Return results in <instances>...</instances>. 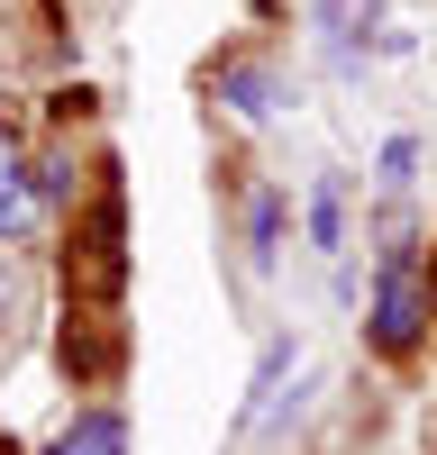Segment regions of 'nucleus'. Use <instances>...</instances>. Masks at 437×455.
Wrapping results in <instances>:
<instances>
[{"mask_svg":"<svg viewBox=\"0 0 437 455\" xmlns=\"http://www.w3.org/2000/svg\"><path fill=\"white\" fill-rule=\"evenodd\" d=\"M419 328H428V291H419V264L410 246H392L383 255V291H374V347H419Z\"/></svg>","mask_w":437,"mask_h":455,"instance_id":"f257e3e1","label":"nucleus"},{"mask_svg":"<svg viewBox=\"0 0 437 455\" xmlns=\"http://www.w3.org/2000/svg\"><path fill=\"white\" fill-rule=\"evenodd\" d=\"M218 100H237L246 119H282V83L265 64H218Z\"/></svg>","mask_w":437,"mask_h":455,"instance_id":"f03ea898","label":"nucleus"},{"mask_svg":"<svg viewBox=\"0 0 437 455\" xmlns=\"http://www.w3.org/2000/svg\"><path fill=\"white\" fill-rule=\"evenodd\" d=\"M36 201H46V192H36V173L19 164V146L0 137V237H19V228L36 219Z\"/></svg>","mask_w":437,"mask_h":455,"instance_id":"7ed1b4c3","label":"nucleus"},{"mask_svg":"<svg viewBox=\"0 0 437 455\" xmlns=\"http://www.w3.org/2000/svg\"><path fill=\"white\" fill-rule=\"evenodd\" d=\"M55 455H128V419L119 410H83V419L55 437Z\"/></svg>","mask_w":437,"mask_h":455,"instance_id":"20e7f679","label":"nucleus"},{"mask_svg":"<svg viewBox=\"0 0 437 455\" xmlns=\"http://www.w3.org/2000/svg\"><path fill=\"white\" fill-rule=\"evenodd\" d=\"M383 19V0H319V28H328V46H338V64L355 55V36Z\"/></svg>","mask_w":437,"mask_h":455,"instance_id":"39448f33","label":"nucleus"},{"mask_svg":"<svg viewBox=\"0 0 437 455\" xmlns=\"http://www.w3.org/2000/svg\"><path fill=\"white\" fill-rule=\"evenodd\" d=\"M310 237H319V255L346 246V182L338 173H319V192H310Z\"/></svg>","mask_w":437,"mask_h":455,"instance_id":"423d86ee","label":"nucleus"},{"mask_svg":"<svg viewBox=\"0 0 437 455\" xmlns=\"http://www.w3.org/2000/svg\"><path fill=\"white\" fill-rule=\"evenodd\" d=\"M274 237H282V201L265 192V201H255V264H274V255H282Z\"/></svg>","mask_w":437,"mask_h":455,"instance_id":"0eeeda50","label":"nucleus"},{"mask_svg":"<svg viewBox=\"0 0 437 455\" xmlns=\"http://www.w3.org/2000/svg\"><path fill=\"white\" fill-rule=\"evenodd\" d=\"M10 310H19V264L0 255V328H10Z\"/></svg>","mask_w":437,"mask_h":455,"instance_id":"6e6552de","label":"nucleus"}]
</instances>
